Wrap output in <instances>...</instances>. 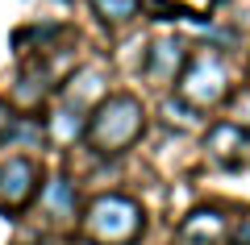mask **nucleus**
<instances>
[{"mask_svg":"<svg viewBox=\"0 0 250 245\" xmlns=\"http://www.w3.org/2000/svg\"><path fill=\"white\" fill-rule=\"evenodd\" d=\"M146 133V108L138 96H129V92H117V96H104L96 108H92L88 116V146L96 150V154H125V150L134 146L138 137Z\"/></svg>","mask_w":250,"mask_h":245,"instance_id":"obj_1","label":"nucleus"},{"mask_svg":"<svg viewBox=\"0 0 250 245\" xmlns=\"http://www.w3.org/2000/svg\"><path fill=\"white\" fill-rule=\"evenodd\" d=\"M80 228L92 245H134L146 228V212L129 195H96Z\"/></svg>","mask_w":250,"mask_h":245,"instance_id":"obj_2","label":"nucleus"},{"mask_svg":"<svg viewBox=\"0 0 250 245\" xmlns=\"http://www.w3.org/2000/svg\"><path fill=\"white\" fill-rule=\"evenodd\" d=\"M179 96L196 108H217L229 96V71L217 54H196L188 58L184 75H179Z\"/></svg>","mask_w":250,"mask_h":245,"instance_id":"obj_3","label":"nucleus"},{"mask_svg":"<svg viewBox=\"0 0 250 245\" xmlns=\"http://www.w3.org/2000/svg\"><path fill=\"white\" fill-rule=\"evenodd\" d=\"M38 162L29 158H9V162H0V212H9L17 216L21 208H29V200L38 195Z\"/></svg>","mask_w":250,"mask_h":245,"instance_id":"obj_4","label":"nucleus"},{"mask_svg":"<svg viewBox=\"0 0 250 245\" xmlns=\"http://www.w3.org/2000/svg\"><path fill=\"white\" fill-rule=\"evenodd\" d=\"M184 67H188V46L179 42V38H163V42H154L150 54H146V62H142L146 79H154L159 88L175 83V79L184 75Z\"/></svg>","mask_w":250,"mask_h":245,"instance_id":"obj_5","label":"nucleus"},{"mask_svg":"<svg viewBox=\"0 0 250 245\" xmlns=\"http://www.w3.org/2000/svg\"><path fill=\"white\" fill-rule=\"evenodd\" d=\"M100 100H104V71H100V67L75 71L71 83H67V104L80 108V113H88V108H96Z\"/></svg>","mask_w":250,"mask_h":245,"instance_id":"obj_6","label":"nucleus"},{"mask_svg":"<svg viewBox=\"0 0 250 245\" xmlns=\"http://www.w3.org/2000/svg\"><path fill=\"white\" fill-rule=\"evenodd\" d=\"M75 204H80V195H75V183L71 179H50V183L42 187V208L46 216L54 220V225H67V220L75 216Z\"/></svg>","mask_w":250,"mask_h":245,"instance_id":"obj_7","label":"nucleus"},{"mask_svg":"<svg viewBox=\"0 0 250 245\" xmlns=\"http://www.w3.org/2000/svg\"><path fill=\"white\" fill-rule=\"evenodd\" d=\"M46 137H54L59 146H75V141H83L88 137V116L80 113V108H71V104H62L59 113L46 121Z\"/></svg>","mask_w":250,"mask_h":245,"instance_id":"obj_8","label":"nucleus"},{"mask_svg":"<svg viewBox=\"0 0 250 245\" xmlns=\"http://www.w3.org/2000/svg\"><path fill=\"white\" fill-rule=\"evenodd\" d=\"M205 141H208V150H213L221 162H233V158L246 150L250 133L242 129L238 121H221V125H213V129H208V137H205Z\"/></svg>","mask_w":250,"mask_h":245,"instance_id":"obj_9","label":"nucleus"},{"mask_svg":"<svg viewBox=\"0 0 250 245\" xmlns=\"http://www.w3.org/2000/svg\"><path fill=\"white\" fill-rule=\"evenodd\" d=\"M221 233H225V220L217 216V212H192V216L184 220V228H179V237H184V241H196V245L217 241Z\"/></svg>","mask_w":250,"mask_h":245,"instance_id":"obj_10","label":"nucleus"},{"mask_svg":"<svg viewBox=\"0 0 250 245\" xmlns=\"http://www.w3.org/2000/svg\"><path fill=\"white\" fill-rule=\"evenodd\" d=\"M192 108H196V104H188L184 96H179V100L167 96V100H163V121H167V125H179V129H196L200 116L192 113Z\"/></svg>","mask_w":250,"mask_h":245,"instance_id":"obj_11","label":"nucleus"},{"mask_svg":"<svg viewBox=\"0 0 250 245\" xmlns=\"http://www.w3.org/2000/svg\"><path fill=\"white\" fill-rule=\"evenodd\" d=\"M92 9L104 21H129V17H138L142 0H92Z\"/></svg>","mask_w":250,"mask_h":245,"instance_id":"obj_12","label":"nucleus"},{"mask_svg":"<svg viewBox=\"0 0 250 245\" xmlns=\"http://www.w3.org/2000/svg\"><path fill=\"white\" fill-rule=\"evenodd\" d=\"M238 125H242V129L250 125V92H246V96H238Z\"/></svg>","mask_w":250,"mask_h":245,"instance_id":"obj_13","label":"nucleus"},{"mask_svg":"<svg viewBox=\"0 0 250 245\" xmlns=\"http://www.w3.org/2000/svg\"><path fill=\"white\" fill-rule=\"evenodd\" d=\"M238 241H250V225H246V228H238Z\"/></svg>","mask_w":250,"mask_h":245,"instance_id":"obj_14","label":"nucleus"}]
</instances>
